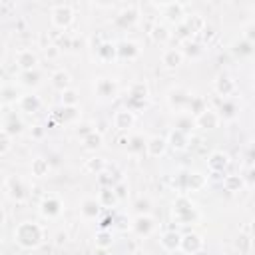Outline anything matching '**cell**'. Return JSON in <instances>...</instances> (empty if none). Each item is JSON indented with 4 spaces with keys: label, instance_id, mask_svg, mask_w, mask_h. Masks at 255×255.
<instances>
[{
    "label": "cell",
    "instance_id": "1",
    "mask_svg": "<svg viewBox=\"0 0 255 255\" xmlns=\"http://www.w3.org/2000/svg\"><path fill=\"white\" fill-rule=\"evenodd\" d=\"M44 239V229L36 221H22L14 229V241L22 249H36Z\"/></svg>",
    "mask_w": 255,
    "mask_h": 255
},
{
    "label": "cell",
    "instance_id": "2",
    "mask_svg": "<svg viewBox=\"0 0 255 255\" xmlns=\"http://www.w3.org/2000/svg\"><path fill=\"white\" fill-rule=\"evenodd\" d=\"M173 217L179 225H189V223L197 221L199 213H197L195 203L187 195H177V199L173 201Z\"/></svg>",
    "mask_w": 255,
    "mask_h": 255
},
{
    "label": "cell",
    "instance_id": "3",
    "mask_svg": "<svg viewBox=\"0 0 255 255\" xmlns=\"http://www.w3.org/2000/svg\"><path fill=\"white\" fill-rule=\"evenodd\" d=\"M189 100H191V92L181 86H175L167 92V104L175 114H183L189 106Z\"/></svg>",
    "mask_w": 255,
    "mask_h": 255
},
{
    "label": "cell",
    "instance_id": "4",
    "mask_svg": "<svg viewBox=\"0 0 255 255\" xmlns=\"http://www.w3.org/2000/svg\"><path fill=\"white\" fill-rule=\"evenodd\" d=\"M50 20L56 28H68L74 20V10L68 6V4H58L52 8L50 12Z\"/></svg>",
    "mask_w": 255,
    "mask_h": 255
},
{
    "label": "cell",
    "instance_id": "5",
    "mask_svg": "<svg viewBox=\"0 0 255 255\" xmlns=\"http://www.w3.org/2000/svg\"><path fill=\"white\" fill-rule=\"evenodd\" d=\"M4 191H6V195H8L10 199H14V201H22V199H26V195H28V187H26V183H24L20 177H8V179L4 181Z\"/></svg>",
    "mask_w": 255,
    "mask_h": 255
},
{
    "label": "cell",
    "instance_id": "6",
    "mask_svg": "<svg viewBox=\"0 0 255 255\" xmlns=\"http://www.w3.org/2000/svg\"><path fill=\"white\" fill-rule=\"evenodd\" d=\"M94 92H96V96L98 98H102V100H114L116 96H118V84H116V80H112V78H98L96 82H94Z\"/></svg>",
    "mask_w": 255,
    "mask_h": 255
},
{
    "label": "cell",
    "instance_id": "7",
    "mask_svg": "<svg viewBox=\"0 0 255 255\" xmlns=\"http://www.w3.org/2000/svg\"><path fill=\"white\" fill-rule=\"evenodd\" d=\"M131 229H133L139 237H149V235L153 233V229H155L153 217H151V215H147V213H139V215L133 219Z\"/></svg>",
    "mask_w": 255,
    "mask_h": 255
},
{
    "label": "cell",
    "instance_id": "8",
    "mask_svg": "<svg viewBox=\"0 0 255 255\" xmlns=\"http://www.w3.org/2000/svg\"><path fill=\"white\" fill-rule=\"evenodd\" d=\"M179 249L187 255H195L203 249V237L199 233H193V231L185 233V235H181V247Z\"/></svg>",
    "mask_w": 255,
    "mask_h": 255
},
{
    "label": "cell",
    "instance_id": "9",
    "mask_svg": "<svg viewBox=\"0 0 255 255\" xmlns=\"http://www.w3.org/2000/svg\"><path fill=\"white\" fill-rule=\"evenodd\" d=\"M16 66L20 68V72L36 70V66H38V56H36V52L28 50V48L18 50V52H16Z\"/></svg>",
    "mask_w": 255,
    "mask_h": 255
},
{
    "label": "cell",
    "instance_id": "10",
    "mask_svg": "<svg viewBox=\"0 0 255 255\" xmlns=\"http://www.w3.org/2000/svg\"><path fill=\"white\" fill-rule=\"evenodd\" d=\"M40 213H42L44 217H48V219L58 217V215L62 213V201H60V197H56V195H46V197L42 199V203H40Z\"/></svg>",
    "mask_w": 255,
    "mask_h": 255
},
{
    "label": "cell",
    "instance_id": "11",
    "mask_svg": "<svg viewBox=\"0 0 255 255\" xmlns=\"http://www.w3.org/2000/svg\"><path fill=\"white\" fill-rule=\"evenodd\" d=\"M195 126L203 128V129H213L219 126V114L211 108H205L199 116H195Z\"/></svg>",
    "mask_w": 255,
    "mask_h": 255
},
{
    "label": "cell",
    "instance_id": "12",
    "mask_svg": "<svg viewBox=\"0 0 255 255\" xmlns=\"http://www.w3.org/2000/svg\"><path fill=\"white\" fill-rule=\"evenodd\" d=\"M133 122H135V116H133V112H131L129 108H122V110H118V112L114 114V126H116L120 131L129 129V128L133 126Z\"/></svg>",
    "mask_w": 255,
    "mask_h": 255
},
{
    "label": "cell",
    "instance_id": "13",
    "mask_svg": "<svg viewBox=\"0 0 255 255\" xmlns=\"http://www.w3.org/2000/svg\"><path fill=\"white\" fill-rule=\"evenodd\" d=\"M167 149V139L161 137V135H151L145 143V153L149 157H161Z\"/></svg>",
    "mask_w": 255,
    "mask_h": 255
},
{
    "label": "cell",
    "instance_id": "14",
    "mask_svg": "<svg viewBox=\"0 0 255 255\" xmlns=\"http://www.w3.org/2000/svg\"><path fill=\"white\" fill-rule=\"evenodd\" d=\"M183 58H185L183 50H179V48H165L163 54H161V64L165 68H177V66L183 64Z\"/></svg>",
    "mask_w": 255,
    "mask_h": 255
},
{
    "label": "cell",
    "instance_id": "15",
    "mask_svg": "<svg viewBox=\"0 0 255 255\" xmlns=\"http://www.w3.org/2000/svg\"><path fill=\"white\" fill-rule=\"evenodd\" d=\"M50 84H52L54 90H58V92L64 94L66 90L72 88V78H70V74H68L66 70H56V72H52V76H50Z\"/></svg>",
    "mask_w": 255,
    "mask_h": 255
},
{
    "label": "cell",
    "instance_id": "16",
    "mask_svg": "<svg viewBox=\"0 0 255 255\" xmlns=\"http://www.w3.org/2000/svg\"><path fill=\"white\" fill-rule=\"evenodd\" d=\"M18 108L20 112H26V114H34L42 108V100L36 96V94H24L18 98Z\"/></svg>",
    "mask_w": 255,
    "mask_h": 255
},
{
    "label": "cell",
    "instance_id": "17",
    "mask_svg": "<svg viewBox=\"0 0 255 255\" xmlns=\"http://www.w3.org/2000/svg\"><path fill=\"white\" fill-rule=\"evenodd\" d=\"M227 165H229V155L223 153V151H213V153L209 155V159H207V167H209V171H213V173H221Z\"/></svg>",
    "mask_w": 255,
    "mask_h": 255
},
{
    "label": "cell",
    "instance_id": "18",
    "mask_svg": "<svg viewBox=\"0 0 255 255\" xmlns=\"http://www.w3.org/2000/svg\"><path fill=\"white\" fill-rule=\"evenodd\" d=\"M100 209H102V205L96 197H86L80 205V213L84 219H96L100 215Z\"/></svg>",
    "mask_w": 255,
    "mask_h": 255
},
{
    "label": "cell",
    "instance_id": "19",
    "mask_svg": "<svg viewBox=\"0 0 255 255\" xmlns=\"http://www.w3.org/2000/svg\"><path fill=\"white\" fill-rule=\"evenodd\" d=\"M159 243H161V247L165 249V251H177L179 247H181V235L177 233V231H165L163 235H161V239H159Z\"/></svg>",
    "mask_w": 255,
    "mask_h": 255
},
{
    "label": "cell",
    "instance_id": "20",
    "mask_svg": "<svg viewBox=\"0 0 255 255\" xmlns=\"http://www.w3.org/2000/svg\"><path fill=\"white\" fill-rule=\"evenodd\" d=\"M149 96V90H147V84L145 82H133L129 86V102H139L143 104Z\"/></svg>",
    "mask_w": 255,
    "mask_h": 255
},
{
    "label": "cell",
    "instance_id": "21",
    "mask_svg": "<svg viewBox=\"0 0 255 255\" xmlns=\"http://www.w3.org/2000/svg\"><path fill=\"white\" fill-rule=\"evenodd\" d=\"M135 20H137V10L135 8H126V10H122L118 16H116V24L120 26V28H129V26H133L135 24Z\"/></svg>",
    "mask_w": 255,
    "mask_h": 255
},
{
    "label": "cell",
    "instance_id": "22",
    "mask_svg": "<svg viewBox=\"0 0 255 255\" xmlns=\"http://www.w3.org/2000/svg\"><path fill=\"white\" fill-rule=\"evenodd\" d=\"M213 88H215V92H217L219 96L227 98V96H231V94L235 92V82H233L229 76H219V78L215 80Z\"/></svg>",
    "mask_w": 255,
    "mask_h": 255
},
{
    "label": "cell",
    "instance_id": "23",
    "mask_svg": "<svg viewBox=\"0 0 255 255\" xmlns=\"http://www.w3.org/2000/svg\"><path fill=\"white\" fill-rule=\"evenodd\" d=\"M149 38H151L155 44H165V42L171 38V34H169V30H167L165 24L155 22V24L151 26V30H149Z\"/></svg>",
    "mask_w": 255,
    "mask_h": 255
},
{
    "label": "cell",
    "instance_id": "24",
    "mask_svg": "<svg viewBox=\"0 0 255 255\" xmlns=\"http://www.w3.org/2000/svg\"><path fill=\"white\" fill-rule=\"evenodd\" d=\"M118 56L124 58V60H133V58L139 56V46H137L135 42L126 40V42L118 44Z\"/></svg>",
    "mask_w": 255,
    "mask_h": 255
},
{
    "label": "cell",
    "instance_id": "25",
    "mask_svg": "<svg viewBox=\"0 0 255 255\" xmlns=\"http://www.w3.org/2000/svg\"><path fill=\"white\" fill-rule=\"evenodd\" d=\"M187 143H189V137H187L185 131H181V129H177V128L171 129V133H169V137H167V145H171L173 149H185Z\"/></svg>",
    "mask_w": 255,
    "mask_h": 255
},
{
    "label": "cell",
    "instance_id": "26",
    "mask_svg": "<svg viewBox=\"0 0 255 255\" xmlns=\"http://www.w3.org/2000/svg\"><path fill=\"white\" fill-rule=\"evenodd\" d=\"M159 8L163 10V16H167L173 22L183 16V4L179 2H165V4H159Z\"/></svg>",
    "mask_w": 255,
    "mask_h": 255
},
{
    "label": "cell",
    "instance_id": "27",
    "mask_svg": "<svg viewBox=\"0 0 255 255\" xmlns=\"http://www.w3.org/2000/svg\"><path fill=\"white\" fill-rule=\"evenodd\" d=\"M118 193H116V189L114 187H104L100 193H98V201H100V205L102 207H114L116 203H118Z\"/></svg>",
    "mask_w": 255,
    "mask_h": 255
},
{
    "label": "cell",
    "instance_id": "28",
    "mask_svg": "<svg viewBox=\"0 0 255 255\" xmlns=\"http://www.w3.org/2000/svg\"><path fill=\"white\" fill-rule=\"evenodd\" d=\"M30 171H32V175H36V177H44V175L50 173V161H48L46 157H36V159H32Z\"/></svg>",
    "mask_w": 255,
    "mask_h": 255
},
{
    "label": "cell",
    "instance_id": "29",
    "mask_svg": "<svg viewBox=\"0 0 255 255\" xmlns=\"http://www.w3.org/2000/svg\"><path fill=\"white\" fill-rule=\"evenodd\" d=\"M205 183H207V177H205L203 173H199V171L189 173V175H187V179H185V187H187L189 191H199Z\"/></svg>",
    "mask_w": 255,
    "mask_h": 255
},
{
    "label": "cell",
    "instance_id": "30",
    "mask_svg": "<svg viewBox=\"0 0 255 255\" xmlns=\"http://www.w3.org/2000/svg\"><path fill=\"white\" fill-rule=\"evenodd\" d=\"M40 78H42V74L38 72V68L28 70V72H20V84L26 88H36L40 84Z\"/></svg>",
    "mask_w": 255,
    "mask_h": 255
},
{
    "label": "cell",
    "instance_id": "31",
    "mask_svg": "<svg viewBox=\"0 0 255 255\" xmlns=\"http://www.w3.org/2000/svg\"><path fill=\"white\" fill-rule=\"evenodd\" d=\"M243 185H245V177H241V175H225V177H223V187H225V191L235 193V191L243 189Z\"/></svg>",
    "mask_w": 255,
    "mask_h": 255
},
{
    "label": "cell",
    "instance_id": "32",
    "mask_svg": "<svg viewBox=\"0 0 255 255\" xmlns=\"http://www.w3.org/2000/svg\"><path fill=\"white\" fill-rule=\"evenodd\" d=\"M203 26H205V22H203V18H201V16H197V14L187 16V18H185V24H183V28H185L189 34L201 32V30H203Z\"/></svg>",
    "mask_w": 255,
    "mask_h": 255
},
{
    "label": "cell",
    "instance_id": "33",
    "mask_svg": "<svg viewBox=\"0 0 255 255\" xmlns=\"http://www.w3.org/2000/svg\"><path fill=\"white\" fill-rule=\"evenodd\" d=\"M104 167H106V161H104L102 157H90V159H86V163H84V171L96 173V175L104 173Z\"/></svg>",
    "mask_w": 255,
    "mask_h": 255
},
{
    "label": "cell",
    "instance_id": "34",
    "mask_svg": "<svg viewBox=\"0 0 255 255\" xmlns=\"http://www.w3.org/2000/svg\"><path fill=\"white\" fill-rule=\"evenodd\" d=\"M82 141H84V149H88V151H96V149L102 147V133L92 131V133L86 135Z\"/></svg>",
    "mask_w": 255,
    "mask_h": 255
},
{
    "label": "cell",
    "instance_id": "35",
    "mask_svg": "<svg viewBox=\"0 0 255 255\" xmlns=\"http://www.w3.org/2000/svg\"><path fill=\"white\" fill-rule=\"evenodd\" d=\"M2 129H4L6 133H10V135H16V133H20V131H22V122H20V118H16V116H10V120H6V122H4Z\"/></svg>",
    "mask_w": 255,
    "mask_h": 255
},
{
    "label": "cell",
    "instance_id": "36",
    "mask_svg": "<svg viewBox=\"0 0 255 255\" xmlns=\"http://www.w3.org/2000/svg\"><path fill=\"white\" fill-rule=\"evenodd\" d=\"M98 56L102 60H112V58L118 56V46H114V44H102L98 48Z\"/></svg>",
    "mask_w": 255,
    "mask_h": 255
},
{
    "label": "cell",
    "instance_id": "37",
    "mask_svg": "<svg viewBox=\"0 0 255 255\" xmlns=\"http://www.w3.org/2000/svg\"><path fill=\"white\" fill-rule=\"evenodd\" d=\"M145 143H147V141H143L141 135H131V137L128 139V149H129L131 153H139V151L145 149Z\"/></svg>",
    "mask_w": 255,
    "mask_h": 255
},
{
    "label": "cell",
    "instance_id": "38",
    "mask_svg": "<svg viewBox=\"0 0 255 255\" xmlns=\"http://www.w3.org/2000/svg\"><path fill=\"white\" fill-rule=\"evenodd\" d=\"M205 108H207V106H205V102H203L201 98H197V96H191V100H189V106H187V110H189L191 114L199 116V114H201Z\"/></svg>",
    "mask_w": 255,
    "mask_h": 255
},
{
    "label": "cell",
    "instance_id": "39",
    "mask_svg": "<svg viewBox=\"0 0 255 255\" xmlns=\"http://www.w3.org/2000/svg\"><path fill=\"white\" fill-rule=\"evenodd\" d=\"M195 126V120H191V116H185V114H177V129H181V131H185L187 133V129L189 128H193Z\"/></svg>",
    "mask_w": 255,
    "mask_h": 255
},
{
    "label": "cell",
    "instance_id": "40",
    "mask_svg": "<svg viewBox=\"0 0 255 255\" xmlns=\"http://www.w3.org/2000/svg\"><path fill=\"white\" fill-rule=\"evenodd\" d=\"M78 104V94L70 88V90H66L64 94H62V106L64 108H74Z\"/></svg>",
    "mask_w": 255,
    "mask_h": 255
},
{
    "label": "cell",
    "instance_id": "41",
    "mask_svg": "<svg viewBox=\"0 0 255 255\" xmlns=\"http://www.w3.org/2000/svg\"><path fill=\"white\" fill-rule=\"evenodd\" d=\"M235 52H237L241 58L251 56V54H253V44H251V42H247V40H241V44H239V42L235 44Z\"/></svg>",
    "mask_w": 255,
    "mask_h": 255
},
{
    "label": "cell",
    "instance_id": "42",
    "mask_svg": "<svg viewBox=\"0 0 255 255\" xmlns=\"http://www.w3.org/2000/svg\"><path fill=\"white\" fill-rule=\"evenodd\" d=\"M112 233H108V231H100L98 235H96V247H106V249H110V245H112Z\"/></svg>",
    "mask_w": 255,
    "mask_h": 255
},
{
    "label": "cell",
    "instance_id": "43",
    "mask_svg": "<svg viewBox=\"0 0 255 255\" xmlns=\"http://www.w3.org/2000/svg\"><path fill=\"white\" fill-rule=\"evenodd\" d=\"M10 141H12V135L2 129V131H0V155H6V153H8V149H10V145H12Z\"/></svg>",
    "mask_w": 255,
    "mask_h": 255
},
{
    "label": "cell",
    "instance_id": "44",
    "mask_svg": "<svg viewBox=\"0 0 255 255\" xmlns=\"http://www.w3.org/2000/svg\"><path fill=\"white\" fill-rule=\"evenodd\" d=\"M76 118H78V110H76V106H74V108H64V110H62V116H60L62 122L70 124V122H74Z\"/></svg>",
    "mask_w": 255,
    "mask_h": 255
},
{
    "label": "cell",
    "instance_id": "45",
    "mask_svg": "<svg viewBox=\"0 0 255 255\" xmlns=\"http://www.w3.org/2000/svg\"><path fill=\"white\" fill-rule=\"evenodd\" d=\"M221 112H223L225 118H233L235 116V104L229 102V100H223L221 102Z\"/></svg>",
    "mask_w": 255,
    "mask_h": 255
},
{
    "label": "cell",
    "instance_id": "46",
    "mask_svg": "<svg viewBox=\"0 0 255 255\" xmlns=\"http://www.w3.org/2000/svg\"><path fill=\"white\" fill-rule=\"evenodd\" d=\"M243 40H247V42H251L255 46V26L253 24H247L243 28Z\"/></svg>",
    "mask_w": 255,
    "mask_h": 255
},
{
    "label": "cell",
    "instance_id": "47",
    "mask_svg": "<svg viewBox=\"0 0 255 255\" xmlns=\"http://www.w3.org/2000/svg\"><path fill=\"white\" fill-rule=\"evenodd\" d=\"M245 183H249V185H255V165L247 171V175H245Z\"/></svg>",
    "mask_w": 255,
    "mask_h": 255
},
{
    "label": "cell",
    "instance_id": "48",
    "mask_svg": "<svg viewBox=\"0 0 255 255\" xmlns=\"http://www.w3.org/2000/svg\"><path fill=\"white\" fill-rule=\"evenodd\" d=\"M94 255H110V249H106V247H96Z\"/></svg>",
    "mask_w": 255,
    "mask_h": 255
},
{
    "label": "cell",
    "instance_id": "49",
    "mask_svg": "<svg viewBox=\"0 0 255 255\" xmlns=\"http://www.w3.org/2000/svg\"><path fill=\"white\" fill-rule=\"evenodd\" d=\"M251 231H253V235H255V221L251 223Z\"/></svg>",
    "mask_w": 255,
    "mask_h": 255
},
{
    "label": "cell",
    "instance_id": "50",
    "mask_svg": "<svg viewBox=\"0 0 255 255\" xmlns=\"http://www.w3.org/2000/svg\"><path fill=\"white\" fill-rule=\"evenodd\" d=\"M253 94H255V86H253Z\"/></svg>",
    "mask_w": 255,
    "mask_h": 255
}]
</instances>
